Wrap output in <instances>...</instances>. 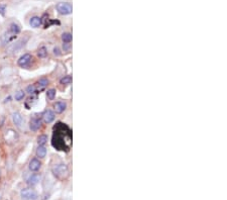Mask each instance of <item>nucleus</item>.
Returning a JSON list of instances; mask_svg holds the SVG:
<instances>
[{"label": "nucleus", "instance_id": "1", "mask_svg": "<svg viewBox=\"0 0 227 200\" xmlns=\"http://www.w3.org/2000/svg\"><path fill=\"white\" fill-rule=\"evenodd\" d=\"M72 143V135L70 129L65 124L59 122L57 126H55L53 137V146L60 151H68Z\"/></svg>", "mask_w": 227, "mask_h": 200}, {"label": "nucleus", "instance_id": "2", "mask_svg": "<svg viewBox=\"0 0 227 200\" xmlns=\"http://www.w3.org/2000/svg\"><path fill=\"white\" fill-rule=\"evenodd\" d=\"M52 172L55 175L56 178L60 179V180H65L69 177V169L67 165L65 164H58V165H55L52 168Z\"/></svg>", "mask_w": 227, "mask_h": 200}, {"label": "nucleus", "instance_id": "3", "mask_svg": "<svg viewBox=\"0 0 227 200\" xmlns=\"http://www.w3.org/2000/svg\"><path fill=\"white\" fill-rule=\"evenodd\" d=\"M20 196L23 200H37V193L31 188H25L22 189L20 192Z\"/></svg>", "mask_w": 227, "mask_h": 200}, {"label": "nucleus", "instance_id": "4", "mask_svg": "<svg viewBox=\"0 0 227 200\" xmlns=\"http://www.w3.org/2000/svg\"><path fill=\"white\" fill-rule=\"evenodd\" d=\"M56 8H57V10L59 11V13L63 14V15L71 14L72 13V10H73L72 5L70 3H68V2H61V3H58Z\"/></svg>", "mask_w": 227, "mask_h": 200}, {"label": "nucleus", "instance_id": "5", "mask_svg": "<svg viewBox=\"0 0 227 200\" xmlns=\"http://www.w3.org/2000/svg\"><path fill=\"white\" fill-rule=\"evenodd\" d=\"M31 55H29V54H25V55L21 56V57L19 58L18 62H17V64L20 66V67H26L29 66V64L31 62Z\"/></svg>", "mask_w": 227, "mask_h": 200}, {"label": "nucleus", "instance_id": "6", "mask_svg": "<svg viewBox=\"0 0 227 200\" xmlns=\"http://www.w3.org/2000/svg\"><path fill=\"white\" fill-rule=\"evenodd\" d=\"M42 126V120L37 117H34L29 122V129L32 130V132H37V129H40Z\"/></svg>", "mask_w": 227, "mask_h": 200}, {"label": "nucleus", "instance_id": "7", "mask_svg": "<svg viewBox=\"0 0 227 200\" xmlns=\"http://www.w3.org/2000/svg\"><path fill=\"white\" fill-rule=\"evenodd\" d=\"M42 118H44V121L47 122V124H51L53 119H55V113L52 110H47L45 111V113L42 114Z\"/></svg>", "mask_w": 227, "mask_h": 200}, {"label": "nucleus", "instance_id": "8", "mask_svg": "<svg viewBox=\"0 0 227 200\" xmlns=\"http://www.w3.org/2000/svg\"><path fill=\"white\" fill-rule=\"evenodd\" d=\"M40 166H42V164H40V160H37V159H32L29 163V170L32 172H37L40 169Z\"/></svg>", "mask_w": 227, "mask_h": 200}, {"label": "nucleus", "instance_id": "9", "mask_svg": "<svg viewBox=\"0 0 227 200\" xmlns=\"http://www.w3.org/2000/svg\"><path fill=\"white\" fill-rule=\"evenodd\" d=\"M12 120H13L14 124L16 126H21L22 122H23V118H22L21 114L19 112H13L12 113Z\"/></svg>", "mask_w": 227, "mask_h": 200}, {"label": "nucleus", "instance_id": "10", "mask_svg": "<svg viewBox=\"0 0 227 200\" xmlns=\"http://www.w3.org/2000/svg\"><path fill=\"white\" fill-rule=\"evenodd\" d=\"M53 108H55V111L57 112V113H62V112L65 111L66 108H67V104L64 101H59L53 105Z\"/></svg>", "mask_w": 227, "mask_h": 200}, {"label": "nucleus", "instance_id": "11", "mask_svg": "<svg viewBox=\"0 0 227 200\" xmlns=\"http://www.w3.org/2000/svg\"><path fill=\"white\" fill-rule=\"evenodd\" d=\"M40 180V175H37V174H32L31 176H29V178L27 179L26 182H27V184H29V186H34V185H37V184L39 183Z\"/></svg>", "mask_w": 227, "mask_h": 200}, {"label": "nucleus", "instance_id": "12", "mask_svg": "<svg viewBox=\"0 0 227 200\" xmlns=\"http://www.w3.org/2000/svg\"><path fill=\"white\" fill-rule=\"evenodd\" d=\"M29 24L31 25L32 27H34V29H37V27H39L40 24H42V20H40V18L39 16H34L31 17L29 20Z\"/></svg>", "mask_w": 227, "mask_h": 200}, {"label": "nucleus", "instance_id": "13", "mask_svg": "<svg viewBox=\"0 0 227 200\" xmlns=\"http://www.w3.org/2000/svg\"><path fill=\"white\" fill-rule=\"evenodd\" d=\"M8 32L11 33V35H13L16 37L17 33H19V32H20L19 25L16 24H10V26H9V30H8Z\"/></svg>", "mask_w": 227, "mask_h": 200}, {"label": "nucleus", "instance_id": "14", "mask_svg": "<svg viewBox=\"0 0 227 200\" xmlns=\"http://www.w3.org/2000/svg\"><path fill=\"white\" fill-rule=\"evenodd\" d=\"M37 155L40 158H45L47 155V148H45L44 146H40L37 150Z\"/></svg>", "mask_w": 227, "mask_h": 200}, {"label": "nucleus", "instance_id": "15", "mask_svg": "<svg viewBox=\"0 0 227 200\" xmlns=\"http://www.w3.org/2000/svg\"><path fill=\"white\" fill-rule=\"evenodd\" d=\"M48 79L42 78V79H40L39 82H37V87H39L40 90H42V89H44L45 87L48 85Z\"/></svg>", "mask_w": 227, "mask_h": 200}, {"label": "nucleus", "instance_id": "16", "mask_svg": "<svg viewBox=\"0 0 227 200\" xmlns=\"http://www.w3.org/2000/svg\"><path fill=\"white\" fill-rule=\"evenodd\" d=\"M39 90H40V89H39V87H37V84H32V85H29V86H27V88H26V92H27V93H29V94H34V93H35V92L39 91Z\"/></svg>", "mask_w": 227, "mask_h": 200}, {"label": "nucleus", "instance_id": "17", "mask_svg": "<svg viewBox=\"0 0 227 200\" xmlns=\"http://www.w3.org/2000/svg\"><path fill=\"white\" fill-rule=\"evenodd\" d=\"M37 56H39L40 58H45L48 56V50L45 47H42L39 49V51H37Z\"/></svg>", "mask_w": 227, "mask_h": 200}, {"label": "nucleus", "instance_id": "18", "mask_svg": "<svg viewBox=\"0 0 227 200\" xmlns=\"http://www.w3.org/2000/svg\"><path fill=\"white\" fill-rule=\"evenodd\" d=\"M62 40H63L64 43H69L71 42V40H72V35H71V33H69V32L63 33V35H62Z\"/></svg>", "mask_w": 227, "mask_h": 200}, {"label": "nucleus", "instance_id": "19", "mask_svg": "<svg viewBox=\"0 0 227 200\" xmlns=\"http://www.w3.org/2000/svg\"><path fill=\"white\" fill-rule=\"evenodd\" d=\"M47 142H48V137L45 135H42L37 138V143H39L40 146H44Z\"/></svg>", "mask_w": 227, "mask_h": 200}, {"label": "nucleus", "instance_id": "20", "mask_svg": "<svg viewBox=\"0 0 227 200\" xmlns=\"http://www.w3.org/2000/svg\"><path fill=\"white\" fill-rule=\"evenodd\" d=\"M71 82H72V77L71 76H65L64 78L61 79L60 83L62 84V85H68V84H70Z\"/></svg>", "mask_w": 227, "mask_h": 200}, {"label": "nucleus", "instance_id": "21", "mask_svg": "<svg viewBox=\"0 0 227 200\" xmlns=\"http://www.w3.org/2000/svg\"><path fill=\"white\" fill-rule=\"evenodd\" d=\"M25 96V92L24 91H18L15 93V100H17V101H20V100H22L24 98Z\"/></svg>", "mask_w": 227, "mask_h": 200}, {"label": "nucleus", "instance_id": "22", "mask_svg": "<svg viewBox=\"0 0 227 200\" xmlns=\"http://www.w3.org/2000/svg\"><path fill=\"white\" fill-rule=\"evenodd\" d=\"M47 97L50 100H53V98L56 97V90L55 89H50V90H48V92H47Z\"/></svg>", "mask_w": 227, "mask_h": 200}, {"label": "nucleus", "instance_id": "23", "mask_svg": "<svg viewBox=\"0 0 227 200\" xmlns=\"http://www.w3.org/2000/svg\"><path fill=\"white\" fill-rule=\"evenodd\" d=\"M5 9H6V5H0V14H2V15H4V11H5Z\"/></svg>", "mask_w": 227, "mask_h": 200}, {"label": "nucleus", "instance_id": "24", "mask_svg": "<svg viewBox=\"0 0 227 200\" xmlns=\"http://www.w3.org/2000/svg\"><path fill=\"white\" fill-rule=\"evenodd\" d=\"M53 54H55V55H60V54H61L58 48H55V49H53Z\"/></svg>", "mask_w": 227, "mask_h": 200}, {"label": "nucleus", "instance_id": "25", "mask_svg": "<svg viewBox=\"0 0 227 200\" xmlns=\"http://www.w3.org/2000/svg\"><path fill=\"white\" fill-rule=\"evenodd\" d=\"M0 198H1V193H0Z\"/></svg>", "mask_w": 227, "mask_h": 200}]
</instances>
